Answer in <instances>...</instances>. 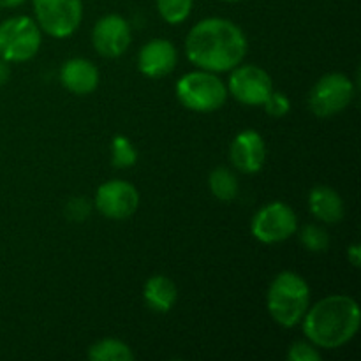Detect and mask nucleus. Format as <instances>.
I'll return each instance as SVG.
<instances>
[{
  "label": "nucleus",
  "instance_id": "10",
  "mask_svg": "<svg viewBox=\"0 0 361 361\" xmlns=\"http://www.w3.org/2000/svg\"><path fill=\"white\" fill-rule=\"evenodd\" d=\"M228 94L245 106H263L275 90L271 76L254 63L236 66L228 81Z\"/></svg>",
  "mask_w": 361,
  "mask_h": 361
},
{
  "label": "nucleus",
  "instance_id": "15",
  "mask_svg": "<svg viewBox=\"0 0 361 361\" xmlns=\"http://www.w3.org/2000/svg\"><path fill=\"white\" fill-rule=\"evenodd\" d=\"M310 214L324 224H338L345 215L344 200L328 185H317L309 194Z\"/></svg>",
  "mask_w": 361,
  "mask_h": 361
},
{
  "label": "nucleus",
  "instance_id": "3",
  "mask_svg": "<svg viewBox=\"0 0 361 361\" xmlns=\"http://www.w3.org/2000/svg\"><path fill=\"white\" fill-rule=\"evenodd\" d=\"M267 305L275 323L282 328L296 326L310 307L309 284L296 271H281L268 288Z\"/></svg>",
  "mask_w": 361,
  "mask_h": 361
},
{
  "label": "nucleus",
  "instance_id": "20",
  "mask_svg": "<svg viewBox=\"0 0 361 361\" xmlns=\"http://www.w3.org/2000/svg\"><path fill=\"white\" fill-rule=\"evenodd\" d=\"M137 150L127 136L116 134L111 140V164L116 169H129L136 164Z\"/></svg>",
  "mask_w": 361,
  "mask_h": 361
},
{
  "label": "nucleus",
  "instance_id": "7",
  "mask_svg": "<svg viewBox=\"0 0 361 361\" xmlns=\"http://www.w3.org/2000/svg\"><path fill=\"white\" fill-rule=\"evenodd\" d=\"M39 28L55 39L71 37L83 20L81 0H32Z\"/></svg>",
  "mask_w": 361,
  "mask_h": 361
},
{
  "label": "nucleus",
  "instance_id": "2",
  "mask_svg": "<svg viewBox=\"0 0 361 361\" xmlns=\"http://www.w3.org/2000/svg\"><path fill=\"white\" fill-rule=\"evenodd\" d=\"M307 341L317 349H338L356 337L361 324L360 305L345 295H331L309 307L302 319Z\"/></svg>",
  "mask_w": 361,
  "mask_h": 361
},
{
  "label": "nucleus",
  "instance_id": "12",
  "mask_svg": "<svg viewBox=\"0 0 361 361\" xmlns=\"http://www.w3.org/2000/svg\"><path fill=\"white\" fill-rule=\"evenodd\" d=\"M229 161L245 175L261 171L267 161V143L263 136L254 129H245L236 134L229 147Z\"/></svg>",
  "mask_w": 361,
  "mask_h": 361
},
{
  "label": "nucleus",
  "instance_id": "21",
  "mask_svg": "<svg viewBox=\"0 0 361 361\" xmlns=\"http://www.w3.org/2000/svg\"><path fill=\"white\" fill-rule=\"evenodd\" d=\"M300 242L303 243L309 252H326L330 247V235L326 229L319 224H307L305 228L300 231Z\"/></svg>",
  "mask_w": 361,
  "mask_h": 361
},
{
  "label": "nucleus",
  "instance_id": "23",
  "mask_svg": "<svg viewBox=\"0 0 361 361\" xmlns=\"http://www.w3.org/2000/svg\"><path fill=\"white\" fill-rule=\"evenodd\" d=\"M321 353L312 342L309 341H300L289 348L288 351V360L289 361H321Z\"/></svg>",
  "mask_w": 361,
  "mask_h": 361
},
{
  "label": "nucleus",
  "instance_id": "22",
  "mask_svg": "<svg viewBox=\"0 0 361 361\" xmlns=\"http://www.w3.org/2000/svg\"><path fill=\"white\" fill-rule=\"evenodd\" d=\"M264 111L271 116V118H282L291 111V101L284 92L274 90L263 104Z\"/></svg>",
  "mask_w": 361,
  "mask_h": 361
},
{
  "label": "nucleus",
  "instance_id": "18",
  "mask_svg": "<svg viewBox=\"0 0 361 361\" xmlns=\"http://www.w3.org/2000/svg\"><path fill=\"white\" fill-rule=\"evenodd\" d=\"M208 187L219 201H233L240 192V182L228 168H215L208 176Z\"/></svg>",
  "mask_w": 361,
  "mask_h": 361
},
{
  "label": "nucleus",
  "instance_id": "28",
  "mask_svg": "<svg viewBox=\"0 0 361 361\" xmlns=\"http://www.w3.org/2000/svg\"><path fill=\"white\" fill-rule=\"evenodd\" d=\"M224 2H240V0H224Z\"/></svg>",
  "mask_w": 361,
  "mask_h": 361
},
{
  "label": "nucleus",
  "instance_id": "16",
  "mask_svg": "<svg viewBox=\"0 0 361 361\" xmlns=\"http://www.w3.org/2000/svg\"><path fill=\"white\" fill-rule=\"evenodd\" d=\"M143 300L148 309L166 314L175 307L178 300L176 284L166 275H154L143 286Z\"/></svg>",
  "mask_w": 361,
  "mask_h": 361
},
{
  "label": "nucleus",
  "instance_id": "26",
  "mask_svg": "<svg viewBox=\"0 0 361 361\" xmlns=\"http://www.w3.org/2000/svg\"><path fill=\"white\" fill-rule=\"evenodd\" d=\"M11 78V69H9V62L4 59H0V87L6 85Z\"/></svg>",
  "mask_w": 361,
  "mask_h": 361
},
{
  "label": "nucleus",
  "instance_id": "25",
  "mask_svg": "<svg viewBox=\"0 0 361 361\" xmlns=\"http://www.w3.org/2000/svg\"><path fill=\"white\" fill-rule=\"evenodd\" d=\"M348 261L355 268H360V263H361V247H360V243H353V245H349Z\"/></svg>",
  "mask_w": 361,
  "mask_h": 361
},
{
  "label": "nucleus",
  "instance_id": "24",
  "mask_svg": "<svg viewBox=\"0 0 361 361\" xmlns=\"http://www.w3.org/2000/svg\"><path fill=\"white\" fill-rule=\"evenodd\" d=\"M66 215L73 222H85L92 212V203L87 197H71L66 204Z\"/></svg>",
  "mask_w": 361,
  "mask_h": 361
},
{
  "label": "nucleus",
  "instance_id": "5",
  "mask_svg": "<svg viewBox=\"0 0 361 361\" xmlns=\"http://www.w3.org/2000/svg\"><path fill=\"white\" fill-rule=\"evenodd\" d=\"M41 44V28L30 16H13L0 23V59L9 63L34 59Z\"/></svg>",
  "mask_w": 361,
  "mask_h": 361
},
{
  "label": "nucleus",
  "instance_id": "8",
  "mask_svg": "<svg viewBox=\"0 0 361 361\" xmlns=\"http://www.w3.org/2000/svg\"><path fill=\"white\" fill-rule=\"evenodd\" d=\"M355 94L356 88L351 78L342 73H328L310 90L309 108L319 118H328L344 111Z\"/></svg>",
  "mask_w": 361,
  "mask_h": 361
},
{
  "label": "nucleus",
  "instance_id": "9",
  "mask_svg": "<svg viewBox=\"0 0 361 361\" xmlns=\"http://www.w3.org/2000/svg\"><path fill=\"white\" fill-rule=\"evenodd\" d=\"M94 204L102 217L109 221H126L140 208V192L126 180H109L99 185Z\"/></svg>",
  "mask_w": 361,
  "mask_h": 361
},
{
  "label": "nucleus",
  "instance_id": "27",
  "mask_svg": "<svg viewBox=\"0 0 361 361\" xmlns=\"http://www.w3.org/2000/svg\"><path fill=\"white\" fill-rule=\"evenodd\" d=\"M25 0H0V9H14L20 7Z\"/></svg>",
  "mask_w": 361,
  "mask_h": 361
},
{
  "label": "nucleus",
  "instance_id": "19",
  "mask_svg": "<svg viewBox=\"0 0 361 361\" xmlns=\"http://www.w3.org/2000/svg\"><path fill=\"white\" fill-rule=\"evenodd\" d=\"M157 13L166 23L180 25L190 16L194 0H155Z\"/></svg>",
  "mask_w": 361,
  "mask_h": 361
},
{
  "label": "nucleus",
  "instance_id": "1",
  "mask_svg": "<svg viewBox=\"0 0 361 361\" xmlns=\"http://www.w3.org/2000/svg\"><path fill=\"white\" fill-rule=\"evenodd\" d=\"M247 37L242 28L226 18H204L189 30L185 39L187 59L197 69L228 73L242 63L247 53Z\"/></svg>",
  "mask_w": 361,
  "mask_h": 361
},
{
  "label": "nucleus",
  "instance_id": "14",
  "mask_svg": "<svg viewBox=\"0 0 361 361\" xmlns=\"http://www.w3.org/2000/svg\"><path fill=\"white\" fill-rule=\"evenodd\" d=\"M60 83L74 95H88L99 87L101 74L94 62L88 59H69L60 67Z\"/></svg>",
  "mask_w": 361,
  "mask_h": 361
},
{
  "label": "nucleus",
  "instance_id": "11",
  "mask_svg": "<svg viewBox=\"0 0 361 361\" xmlns=\"http://www.w3.org/2000/svg\"><path fill=\"white\" fill-rule=\"evenodd\" d=\"M133 41L129 21L120 14H106L99 18L92 30V44L104 59H118L129 49Z\"/></svg>",
  "mask_w": 361,
  "mask_h": 361
},
{
  "label": "nucleus",
  "instance_id": "13",
  "mask_svg": "<svg viewBox=\"0 0 361 361\" xmlns=\"http://www.w3.org/2000/svg\"><path fill=\"white\" fill-rule=\"evenodd\" d=\"M178 53L175 44L168 39H152L137 55V69L150 80H159L171 74L176 67Z\"/></svg>",
  "mask_w": 361,
  "mask_h": 361
},
{
  "label": "nucleus",
  "instance_id": "4",
  "mask_svg": "<svg viewBox=\"0 0 361 361\" xmlns=\"http://www.w3.org/2000/svg\"><path fill=\"white\" fill-rule=\"evenodd\" d=\"M176 99L183 108L196 113H214L228 101V87L210 71H190L176 81Z\"/></svg>",
  "mask_w": 361,
  "mask_h": 361
},
{
  "label": "nucleus",
  "instance_id": "6",
  "mask_svg": "<svg viewBox=\"0 0 361 361\" xmlns=\"http://www.w3.org/2000/svg\"><path fill=\"white\" fill-rule=\"evenodd\" d=\"M298 231V217L284 201H271L264 204L250 222V233L264 245L286 242Z\"/></svg>",
  "mask_w": 361,
  "mask_h": 361
},
{
  "label": "nucleus",
  "instance_id": "17",
  "mask_svg": "<svg viewBox=\"0 0 361 361\" xmlns=\"http://www.w3.org/2000/svg\"><path fill=\"white\" fill-rule=\"evenodd\" d=\"M92 361H133L134 353L123 341L118 338H101L94 342L87 351Z\"/></svg>",
  "mask_w": 361,
  "mask_h": 361
}]
</instances>
